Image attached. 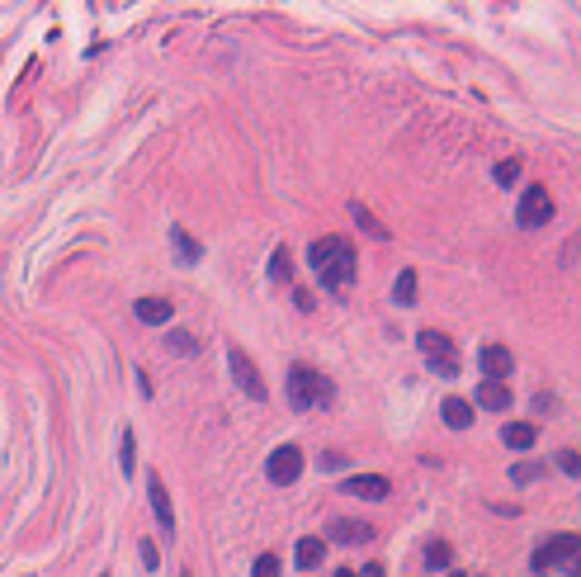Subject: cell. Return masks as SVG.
I'll use <instances>...</instances> for the list:
<instances>
[{
  "mask_svg": "<svg viewBox=\"0 0 581 577\" xmlns=\"http://www.w3.org/2000/svg\"><path fill=\"white\" fill-rule=\"evenodd\" d=\"M308 261H312L317 284L326 294H336V298L350 294V284H354V246L345 237H317L312 251H308Z\"/></svg>",
  "mask_w": 581,
  "mask_h": 577,
  "instance_id": "cell-1",
  "label": "cell"
},
{
  "mask_svg": "<svg viewBox=\"0 0 581 577\" xmlns=\"http://www.w3.org/2000/svg\"><path fill=\"white\" fill-rule=\"evenodd\" d=\"M284 389H289V402L298 411H317V407L336 402V383H331L322 369H312V365H289Z\"/></svg>",
  "mask_w": 581,
  "mask_h": 577,
  "instance_id": "cell-2",
  "label": "cell"
},
{
  "mask_svg": "<svg viewBox=\"0 0 581 577\" xmlns=\"http://www.w3.org/2000/svg\"><path fill=\"white\" fill-rule=\"evenodd\" d=\"M417 346H421V360L430 365V374H435V379H459V369H463V355H459V346H454L445 332H435V326H426V332L417 337Z\"/></svg>",
  "mask_w": 581,
  "mask_h": 577,
  "instance_id": "cell-3",
  "label": "cell"
},
{
  "mask_svg": "<svg viewBox=\"0 0 581 577\" xmlns=\"http://www.w3.org/2000/svg\"><path fill=\"white\" fill-rule=\"evenodd\" d=\"M515 223L520 228H544V223H553V195L544 185H524L520 189V208H515Z\"/></svg>",
  "mask_w": 581,
  "mask_h": 577,
  "instance_id": "cell-4",
  "label": "cell"
},
{
  "mask_svg": "<svg viewBox=\"0 0 581 577\" xmlns=\"http://www.w3.org/2000/svg\"><path fill=\"white\" fill-rule=\"evenodd\" d=\"M227 365H232V379H237V389H241L246 398H256V402H265V398H269V389H265V379H260L256 360H251V355H246L241 346H232V350H227Z\"/></svg>",
  "mask_w": 581,
  "mask_h": 577,
  "instance_id": "cell-5",
  "label": "cell"
},
{
  "mask_svg": "<svg viewBox=\"0 0 581 577\" xmlns=\"http://www.w3.org/2000/svg\"><path fill=\"white\" fill-rule=\"evenodd\" d=\"M581 554V535H553L534 549V572H548V568H558V563H572Z\"/></svg>",
  "mask_w": 581,
  "mask_h": 577,
  "instance_id": "cell-6",
  "label": "cell"
},
{
  "mask_svg": "<svg viewBox=\"0 0 581 577\" xmlns=\"http://www.w3.org/2000/svg\"><path fill=\"white\" fill-rule=\"evenodd\" d=\"M298 474H302V450H298V445H280V450L265 459V478L280 483V487L298 483Z\"/></svg>",
  "mask_w": 581,
  "mask_h": 577,
  "instance_id": "cell-7",
  "label": "cell"
},
{
  "mask_svg": "<svg viewBox=\"0 0 581 577\" xmlns=\"http://www.w3.org/2000/svg\"><path fill=\"white\" fill-rule=\"evenodd\" d=\"M147 497H152V511H156V526L165 540H175V511H171V492H165L161 474H147Z\"/></svg>",
  "mask_w": 581,
  "mask_h": 577,
  "instance_id": "cell-8",
  "label": "cell"
},
{
  "mask_svg": "<svg viewBox=\"0 0 581 577\" xmlns=\"http://www.w3.org/2000/svg\"><path fill=\"white\" fill-rule=\"evenodd\" d=\"M478 365H482V374H487L491 383H506V379H511V369H515V355H511L506 346H482Z\"/></svg>",
  "mask_w": 581,
  "mask_h": 577,
  "instance_id": "cell-9",
  "label": "cell"
},
{
  "mask_svg": "<svg viewBox=\"0 0 581 577\" xmlns=\"http://www.w3.org/2000/svg\"><path fill=\"white\" fill-rule=\"evenodd\" d=\"M341 492H350V497H364V502H383L387 492H393V483H387L383 474H354Z\"/></svg>",
  "mask_w": 581,
  "mask_h": 577,
  "instance_id": "cell-10",
  "label": "cell"
},
{
  "mask_svg": "<svg viewBox=\"0 0 581 577\" xmlns=\"http://www.w3.org/2000/svg\"><path fill=\"white\" fill-rule=\"evenodd\" d=\"M331 540H336V544H369L374 540V526H369V520H331Z\"/></svg>",
  "mask_w": 581,
  "mask_h": 577,
  "instance_id": "cell-11",
  "label": "cell"
},
{
  "mask_svg": "<svg viewBox=\"0 0 581 577\" xmlns=\"http://www.w3.org/2000/svg\"><path fill=\"white\" fill-rule=\"evenodd\" d=\"M137 322H147V326H165L171 322V313H175V304L171 298H137Z\"/></svg>",
  "mask_w": 581,
  "mask_h": 577,
  "instance_id": "cell-12",
  "label": "cell"
},
{
  "mask_svg": "<svg viewBox=\"0 0 581 577\" xmlns=\"http://www.w3.org/2000/svg\"><path fill=\"white\" fill-rule=\"evenodd\" d=\"M478 407H487V411H506V407H511V389H506V383L482 379V383H478Z\"/></svg>",
  "mask_w": 581,
  "mask_h": 577,
  "instance_id": "cell-13",
  "label": "cell"
},
{
  "mask_svg": "<svg viewBox=\"0 0 581 577\" xmlns=\"http://www.w3.org/2000/svg\"><path fill=\"white\" fill-rule=\"evenodd\" d=\"M439 411H445V426L449 431H468V426H473V402H468V398H445V407H439Z\"/></svg>",
  "mask_w": 581,
  "mask_h": 577,
  "instance_id": "cell-14",
  "label": "cell"
},
{
  "mask_svg": "<svg viewBox=\"0 0 581 577\" xmlns=\"http://www.w3.org/2000/svg\"><path fill=\"white\" fill-rule=\"evenodd\" d=\"M171 246H175V261H180V265H199V261H204V246L194 241L185 228H171Z\"/></svg>",
  "mask_w": 581,
  "mask_h": 577,
  "instance_id": "cell-15",
  "label": "cell"
},
{
  "mask_svg": "<svg viewBox=\"0 0 581 577\" xmlns=\"http://www.w3.org/2000/svg\"><path fill=\"white\" fill-rule=\"evenodd\" d=\"M502 441H506L511 450H534L539 431H534L530 422H506V426H502Z\"/></svg>",
  "mask_w": 581,
  "mask_h": 577,
  "instance_id": "cell-16",
  "label": "cell"
},
{
  "mask_svg": "<svg viewBox=\"0 0 581 577\" xmlns=\"http://www.w3.org/2000/svg\"><path fill=\"white\" fill-rule=\"evenodd\" d=\"M293 559H298V568H317V563L326 559V540H317V535H308V540H298V549H293Z\"/></svg>",
  "mask_w": 581,
  "mask_h": 577,
  "instance_id": "cell-17",
  "label": "cell"
},
{
  "mask_svg": "<svg viewBox=\"0 0 581 577\" xmlns=\"http://www.w3.org/2000/svg\"><path fill=\"white\" fill-rule=\"evenodd\" d=\"M393 304H397V308H411V304H417V270H402L397 280H393Z\"/></svg>",
  "mask_w": 581,
  "mask_h": 577,
  "instance_id": "cell-18",
  "label": "cell"
},
{
  "mask_svg": "<svg viewBox=\"0 0 581 577\" xmlns=\"http://www.w3.org/2000/svg\"><path fill=\"white\" fill-rule=\"evenodd\" d=\"M350 213H354V223H359V228H364L369 237H378V241H387V237H393V228H383V223H378V218H374V213H369L364 204H359V199L350 204Z\"/></svg>",
  "mask_w": 581,
  "mask_h": 577,
  "instance_id": "cell-19",
  "label": "cell"
},
{
  "mask_svg": "<svg viewBox=\"0 0 581 577\" xmlns=\"http://www.w3.org/2000/svg\"><path fill=\"white\" fill-rule=\"evenodd\" d=\"M269 280H280V284L293 280V256H289V246H274V256H269Z\"/></svg>",
  "mask_w": 581,
  "mask_h": 577,
  "instance_id": "cell-20",
  "label": "cell"
},
{
  "mask_svg": "<svg viewBox=\"0 0 581 577\" xmlns=\"http://www.w3.org/2000/svg\"><path fill=\"white\" fill-rule=\"evenodd\" d=\"M449 563H454V549H449L445 540H435V544L426 549V568H435V572H439V568H449Z\"/></svg>",
  "mask_w": 581,
  "mask_h": 577,
  "instance_id": "cell-21",
  "label": "cell"
},
{
  "mask_svg": "<svg viewBox=\"0 0 581 577\" xmlns=\"http://www.w3.org/2000/svg\"><path fill=\"white\" fill-rule=\"evenodd\" d=\"M119 469L123 474L137 469V441H132V431H123V441H119Z\"/></svg>",
  "mask_w": 581,
  "mask_h": 577,
  "instance_id": "cell-22",
  "label": "cell"
},
{
  "mask_svg": "<svg viewBox=\"0 0 581 577\" xmlns=\"http://www.w3.org/2000/svg\"><path fill=\"white\" fill-rule=\"evenodd\" d=\"M165 350H175V355H199V341H194L189 332H171V337H165Z\"/></svg>",
  "mask_w": 581,
  "mask_h": 577,
  "instance_id": "cell-23",
  "label": "cell"
},
{
  "mask_svg": "<svg viewBox=\"0 0 581 577\" xmlns=\"http://www.w3.org/2000/svg\"><path fill=\"white\" fill-rule=\"evenodd\" d=\"M511 478H515V483H534V478H544V464L524 459V464H515V469H511Z\"/></svg>",
  "mask_w": 581,
  "mask_h": 577,
  "instance_id": "cell-24",
  "label": "cell"
},
{
  "mask_svg": "<svg viewBox=\"0 0 581 577\" xmlns=\"http://www.w3.org/2000/svg\"><path fill=\"white\" fill-rule=\"evenodd\" d=\"M520 180V161L506 156V161H496V185H515Z\"/></svg>",
  "mask_w": 581,
  "mask_h": 577,
  "instance_id": "cell-25",
  "label": "cell"
},
{
  "mask_svg": "<svg viewBox=\"0 0 581 577\" xmlns=\"http://www.w3.org/2000/svg\"><path fill=\"white\" fill-rule=\"evenodd\" d=\"M251 577H280V554H260L256 568H251Z\"/></svg>",
  "mask_w": 581,
  "mask_h": 577,
  "instance_id": "cell-26",
  "label": "cell"
},
{
  "mask_svg": "<svg viewBox=\"0 0 581 577\" xmlns=\"http://www.w3.org/2000/svg\"><path fill=\"white\" fill-rule=\"evenodd\" d=\"M558 469H563L567 478H581V454H576V450H563V454H558Z\"/></svg>",
  "mask_w": 581,
  "mask_h": 577,
  "instance_id": "cell-27",
  "label": "cell"
},
{
  "mask_svg": "<svg viewBox=\"0 0 581 577\" xmlns=\"http://www.w3.org/2000/svg\"><path fill=\"white\" fill-rule=\"evenodd\" d=\"M143 563H147V572H156V563H161V554H156L152 540H143Z\"/></svg>",
  "mask_w": 581,
  "mask_h": 577,
  "instance_id": "cell-28",
  "label": "cell"
},
{
  "mask_svg": "<svg viewBox=\"0 0 581 577\" xmlns=\"http://www.w3.org/2000/svg\"><path fill=\"white\" fill-rule=\"evenodd\" d=\"M293 304H298V313H312V308H317L308 289H298V294H293Z\"/></svg>",
  "mask_w": 581,
  "mask_h": 577,
  "instance_id": "cell-29",
  "label": "cell"
},
{
  "mask_svg": "<svg viewBox=\"0 0 581 577\" xmlns=\"http://www.w3.org/2000/svg\"><path fill=\"white\" fill-rule=\"evenodd\" d=\"M359 577H387V572H383V563H364V572H359Z\"/></svg>",
  "mask_w": 581,
  "mask_h": 577,
  "instance_id": "cell-30",
  "label": "cell"
},
{
  "mask_svg": "<svg viewBox=\"0 0 581 577\" xmlns=\"http://www.w3.org/2000/svg\"><path fill=\"white\" fill-rule=\"evenodd\" d=\"M567 572H572V577H581V554H576V559L567 563Z\"/></svg>",
  "mask_w": 581,
  "mask_h": 577,
  "instance_id": "cell-31",
  "label": "cell"
},
{
  "mask_svg": "<svg viewBox=\"0 0 581 577\" xmlns=\"http://www.w3.org/2000/svg\"><path fill=\"white\" fill-rule=\"evenodd\" d=\"M336 577H354V568H341V572H336Z\"/></svg>",
  "mask_w": 581,
  "mask_h": 577,
  "instance_id": "cell-32",
  "label": "cell"
},
{
  "mask_svg": "<svg viewBox=\"0 0 581 577\" xmlns=\"http://www.w3.org/2000/svg\"><path fill=\"white\" fill-rule=\"evenodd\" d=\"M100 577H109V572H100Z\"/></svg>",
  "mask_w": 581,
  "mask_h": 577,
  "instance_id": "cell-33",
  "label": "cell"
}]
</instances>
